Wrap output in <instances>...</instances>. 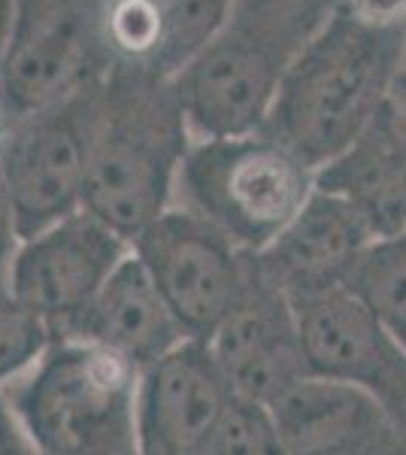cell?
<instances>
[{"label":"cell","instance_id":"4","mask_svg":"<svg viewBox=\"0 0 406 455\" xmlns=\"http://www.w3.org/2000/svg\"><path fill=\"white\" fill-rule=\"evenodd\" d=\"M139 373L113 349L64 337L4 398L40 455H137Z\"/></svg>","mask_w":406,"mask_h":455},{"label":"cell","instance_id":"1","mask_svg":"<svg viewBox=\"0 0 406 455\" xmlns=\"http://www.w3.org/2000/svg\"><path fill=\"white\" fill-rule=\"evenodd\" d=\"M406 61V31L376 28L343 6L288 68L264 134L324 171L355 143Z\"/></svg>","mask_w":406,"mask_h":455},{"label":"cell","instance_id":"11","mask_svg":"<svg viewBox=\"0 0 406 455\" xmlns=\"http://www.w3.org/2000/svg\"><path fill=\"white\" fill-rule=\"evenodd\" d=\"M234 395L201 340H186L139 373L137 455H210Z\"/></svg>","mask_w":406,"mask_h":455},{"label":"cell","instance_id":"20","mask_svg":"<svg viewBox=\"0 0 406 455\" xmlns=\"http://www.w3.org/2000/svg\"><path fill=\"white\" fill-rule=\"evenodd\" d=\"M210 455H288V450L267 410L237 398Z\"/></svg>","mask_w":406,"mask_h":455},{"label":"cell","instance_id":"15","mask_svg":"<svg viewBox=\"0 0 406 455\" xmlns=\"http://www.w3.org/2000/svg\"><path fill=\"white\" fill-rule=\"evenodd\" d=\"M319 188L355 204L376 237L406 231V61L355 143L319 171Z\"/></svg>","mask_w":406,"mask_h":455},{"label":"cell","instance_id":"25","mask_svg":"<svg viewBox=\"0 0 406 455\" xmlns=\"http://www.w3.org/2000/svg\"><path fill=\"white\" fill-rule=\"evenodd\" d=\"M6 134H10V116H6V109H4V100H0V152H4Z\"/></svg>","mask_w":406,"mask_h":455},{"label":"cell","instance_id":"5","mask_svg":"<svg viewBox=\"0 0 406 455\" xmlns=\"http://www.w3.org/2000/svg\"><path fill=\"white\" fill-rule=\"evenodd\" d=\"M315 186L319 171L258 131L191 143L176 195L234 246L261 255L300 216Z\"/></svg>","mask_w":406,"mask_h":455},{"label":"cell","instance_id":"24","mask_svg":"<svg viewBox=\"0 0 406 455\" xmlns=\"http://www.w3.org/2000/svg\"><path fill=\"white\" fill-rule=\"evenodd\" d=\"M12 28H16V10H12V0H0V70H4L6 52H10Z\"/></svg>","mask_w":406,"mask_h":455},{"label":"cell","instance_id":"13","mask_svg":"<svg viewBox=\"0 0 406 455\" xmlns=\"http://www.w3.org/2000/svg\"><path fill=\"white\" fill-rule=\"evenodd\" d=\"M376 240L373 225L355 204L315 186L300 216L255 259L288 298H306L346 289Z\"/></svg>","mask_w":406,"mask_h":455},{"label":"cell","instance_id":"23","mask_svg":"<svg viewBox=\"0 0 406 455\" xmlns=\"http://www.w3.org/2000/svg\"><path fill=\"white\" fill-rule=\"evenodd\" d=\"M0 455H40L31 446L19 416L12 413L10 401L4 398V392H0Z\"/></svg>","mask_w":406,"mask_h":455},{"label":"cell","instance_id":"12","mask_svg":"<svg viewBox=\"0 0 406 455\" xmlns=\"http://www.w3.org/2000/svg\"><path fill=\"white\" fill-rule=\"evenodd\" d=\"M94 43L109 68L173 79L221 28L231 0H94Z\"/></svg>","mask_w":406,"mask_h":455},{"label":"cell","instance_id":"14","mask_svg":"<svg viewBox=\"0 0 406 455\" xmlns=\"http://www.w3.org/2000/svg\"><path fill=\"white\" fill-rule=\"evenodd\" d=\"M264 410L288 455H403L376 401L343 379L309 373Z\"/></svg>","mask_w":406,"mask_h":455},{"label":"cell","instance_id":"6","mask_svg":"<svg viewBox=\"0 0 406 455\" xmlns=\"http://www.w3.org/2000/svg\"><path fill=\"white\" fill-rule=\"evenodd\" d=\"M103 104L107 70L58 104L10 124L0 152V171L16 201L25 240L83 210Z\"/></svg>","mask_w":406,"mask_h":455},{"label":"cell","instance_id":"7","mask_svg":"<svg viewBox=\"0 0 406 455\" xmlns=\"http://www.w3.org/2000/svg\"><path fill=\"white\" fill-rule=\"evenodd\" d=\"M170 313L188 340L206 343L227 319L249 280L252 255L186 207H170L134 240Z\"/></svg>","mask_w":406,"mask_h":455},{"label":"cell","instance_id":"10","mask_svg":"<svg viewBox=\"0 0 406 455\" xmlns=\"http://www.w3.org/2000/svg\"><path fill=\"white\" fill-rule=\"evenodd\" d=\"M206 347L234 395L258 407H270L313 373L291 298L264 274L255 255L240 300Z\"/></svg>","mask_w":406,"mask_h":455},{"label":"cell","instance_id":"17","mask_svg":"<svg viewBox=\"0 0 406 455\" xmlns=\"http://www.w3.org/2000/svg\"><path fill=\"white\" fill-rule=\"evenodd\" d=\"M68 337L113 349L115 355L134 362L139 371L161 362L188 340L134 249L79 315Z\"/></svg>","mask_w":406,"mask_h":455},{"label":"cell","instance_id":"8","mask_svg":"<svg viewBox=\"0 0 406 455\" xmlns=\"http://www.w3.org/2000/svg\"><path fill=\"white\" fill-rule=\"evenodd\" d=\"M131 249L134 246L122 234L79 210L19 246L10 267V285L46 322L52 337L61 340Z\"/></svg>","mask_w":406,"mask_h":455},{"label":"cell","instance_id":"9","mask_svg":"<svg viewBox=\"0 0 406 455\" xmlns=\"http://www.w3.org/2000/svg\"><path fill=\"white\" fill-rule=\"evenodd\" d=\"M309 368L376 401L406 455V352L349 289L291 298Z\"/></svg>","mask_w":406,"mask_h":455},{"label":"cell","instance_id":"22","mask_svg":"<svg viewBox=\"0 0 406 455\" xmlns=\"http://www.w3.org/2000/svg\"><path fill=\"white\" fill-rule=\"evenodd\" d=\"M337 6L376 28L406 31V0H337Z\"/></svg>","mask_w":406,"mask_h":455},{"label":"cell","instance_id":"18","mask_svg":"<svg viewBox=\"0 0 406 455\" xmlns=\"http://www.w3.org/2000/svg\"><path fill=\"white\" fill-rule=\"evenodd\" d=\"M346 289L406 352V231L376 240Z\"/></svg>","mask_w":406,"mask_h":455},{"label":"cell","instance_id":"19","mask_svg":"<svg viewBox=\"0 0 406 455\" xmlns=\"http://www.w3.org/2000/svg\"><path fill=\"white\" fill-rule=\"evenodd\" d=\"M52 340L49 325L12 291L10 276H0V392L31 371Z\"/></svg>","mask_w":406,"mask_h":455},{"label":"cell","instance_id":"2","mask_svg":"<svg viewBox=\"0 0 406 455\" xmlns=\"http://www.w3.org/2000/svg\"><path fill=\"white\" fill-rule=\"evenodd\" d=\"M337 0H231L212 40L170 83L195 140L258 134L288 68Z\"/></svg>","mask_w":406,"mask_h":455},{"label":"cell","instance_id":"21","mask_svg":"<svg viewBox=\"0 0 406 455\" xmlns=\"http://www.w3.org/2000/svg\"><path fill=\"white\" fill-rule=\"evenodd\" d=\"M21 243H25V234H21L19 210L10 186H6V176L0 171V276H10L12 259Z\"/></svg>","mask_w":406,"mask_h":455},{"label":"cell","instance_id":"3","mask_svg":"<svg viewBox=\"0 0 406 455\" xmlns=\"http://www.w3.org/2000/svg\"><path fill=\"white\" fill-rule=\"evenodd\" d=\"M191 143L195 137L170 79L107 68V104L83 210L134 246L173 207Z\"/></svg>","mask_w":406,"mask_h":455},{"label":"cell","instance_id":"16","mask_svg":"<svg viewBox=\"0 0 406 455\" xmlns=\"http://www.w3.org/2000/svg\"><path fill=\"white\" fill-rule=\"evenodd\" d=\"M103 70L92 64L88 34L73 19H28L16 12L10 52L0 70V100L10 124L64 100Z\"/></svg>","mask_w":406,"mask_h":455}]
</instances>
